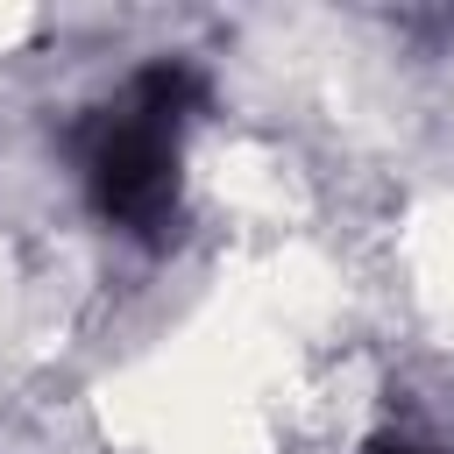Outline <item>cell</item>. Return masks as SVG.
I'll list each match as a JSON object with an SVG mask.
<instances>
[{"mask_svg":"<svg viewBox=\"0 0 454 454\" xmlns=\"http://www.w3.org/2000/svg\"><path fill=\"white\" fill-rule=\"evenodd\" d=\"M199 99V78L184 64L142 71L121 106H106L85 135V184L114 227L156 234L177 206V128Z\"/></svg>","mask_w":454,"mask_h":454,"instance_id":"obj_1","label":"cell"}]
</instances>
